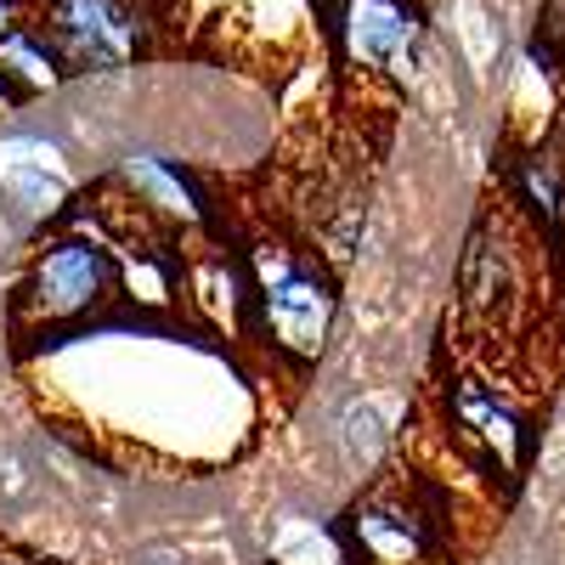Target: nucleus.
<instances>
[{
	"label": "nucleus",
	"instance_id": "f257e3e1",
	"mask_svg": "<svg viewBox=\"0 0 565 565\" xmlns=\"http://www.w3.org/2000/svg\"><path fill=\"white\" fill-rule=\"evenodd\" d=\"M119 295V266L108 249H97L90 238H57L45 244L18 289V322H40V328H74L85 317L108 311Z\"/></svg>",
	"mask_w": 565,
	"mask_h": 565
},
{
	"label": "nucleus",
	"instance_id": "f03ea898",
	"mask_svg": "<svg viewBox=\"0 0 565 565\" xmlns=\"http://www.w3.org/2000/svg\"><path fill=\"white\" fill-rule=\"evenodd\" d=\"M255 317L266 328V340L295 351V356H322L328 328H334V282H328L317 266H300L282 249L260 255L255 271Z\"/></svg>",
	"mask_w": 565,
	"mask_h": 565
},
{
	"label": "nucleus",
	"instance_id": "7ed1b4c3",
	"mask_svg": "<svg viewBox=\"0 0 565 565\" xmlns=\"http://www.w3.org/2000/svg\"><path fill=\"white\" fill-rule=\"evenodd\" d=\"M57 57L79 74L125 68L136 57V12L130 0H57Z\"/></svg>",
	"mask_w": 565,
	"mask_h": 565
},
{
	"label": "nucleus",
	"instance_id": "20e7f679",
	"mask_svg": "<svg viewBox=\"0 0 565 565\" xmlns=\"http://www.w3.org/2000/svg\"><path fill=\"white\" fill-rule=\"evenodd\" d=\"M340 34L356 63L391 74H413L424 45V23L407 0H340Z\"/></svg>",
	"mask_w": 565,
	"mask_h": 565
},
{
	"label": "nucleus",
	"instance_id": "39448f33",
	"mask_svg": "<svg viewBox=\"0 0 565 565\" xmlns=\"http://www.w3.org/2000/svg\"><path fill=\"white\" fill-rule=\"evenodd\" d=\"M0 186L7 199L29 215H45L68 199V170H63V148L52 136L34 130H12L0 136Z\"/></svg>",
	"mask_w": 565,
	"mask_h": 565
},
{
	"label": "nucleus",
	"instance_id": "423d86ee",
	"mask_svg": "<svg viewBox=\"0 0 565 565\" xmlns=\"http://www.w3.org/2000/svg\"><path fill=\"white\" fill-rule=\"evenodd\" d=\"M351 548L367 565H424L430 554V532L418 514L396 509V503H356L351 509Z\"/></svg>",
	"mask_w": 565,
	"mask_h": 565
},
{
	"label": "nucleus",
	"instance_id": "0eeeda50",
	"mask_svg": "<svg viewBox=\"0 0 565 565\" xmlns=\"http://www.w3.org/2000/svg\"><path fill=\"white\" fill-rule=\"evenodd\" d=\"M119 181H125L148 210H159L164 221L199 226V221L210 215V210H204V193H199V181H193V170H181V164H170V159H159V153H130V159L119 164Z\"/></svg>",
	"mask_w": 565,
	"mask_h": 565
},
{
	"label": "nucleus",
	"instance_id": "6e6552de",
	"mask_svg": "<svg viewBox=\"0 0 565 565\" xmlns=\"http://www.w3.org/2000/svg\"><path fill=\"white\" fill-rule=\"evenodd\" d=\"M458 418L469 424V430H476L487 447H498V452H514V447H526V430H521V418H514L492 391H481V385H463L458 391Z\"/></svg>",
	"mask_w": 565,
	"mask_h": 565
},
{
	"label": "nucleus",
	"instance_id": "1a4fd4ad",
	"mask_svg": "<svg viewBox=\"0 0 565 565\" xmlns=\"http://www.w3.org/2000/svg\"><path fill=\"white\" fill-rule=\"evenodd\" d=\"M0 68H7L23 90L57 85V57L45 52V40L29 34V29H7V34H0Z\"/></svg>",
	"mask_w": 565,
	"mask_h": 565
},
{
	"label": "nucleus",
	"instance_id": "9d476101",
	"mask_svg": "<svg viewBox=\"0 0 565 565\" xmlns=\"http://www.w3.org/2000/svg\"><path fill=\"white\" fill-rule=\"evenodd\" d=\"M340 441H345V452H351V458L373 463V458H380V447H385V424L373 418V407H367V402H351V407H345V418H340Z\"/></svg>",
	"mask_w": 565,
	"mask_h": 565
},
{
	"label": "nucleus",
	"instance_id": "9b49d317",
	"mask_svg": "<svg viewBox=\"0 0 565 565\" xmlns=\"http://www.w3.org/2000/svg\"><path fill=\"white\" fill-rule=\"evenodd\" d=\"M23 103V85L7 74V68H0V114H7V108H18Z\"/></svg>",
	"mask_w": 565,
	"mask_h": 565
}]
</instances>
